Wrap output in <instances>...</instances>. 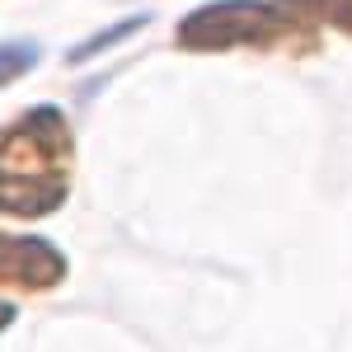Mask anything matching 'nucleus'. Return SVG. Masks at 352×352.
Instances as JSON below:
<instances>
[{
    "label": "nucleus",
    "mask_w": 352,
    "mask_h": 352,
    "mask_svg": "<svg viewBox=\"0 0 352 352\" xmlns=\"http://www.w3.org/2000/svg\"><path fill=\"white\" fill-rule=\"evenodd\" d=\"M146 24H151V14H127V19H118V24L89 33L80 47H71V52H66V61H71V66H80V61H89V56H99V52H109V47H118V43H127V38L141 33Z\"/></svg>",
    "instance_id": "20e7f679"
},
{
    "label": "nucleus",
    "mask_w": 352,
    "mask_h": 352,
    "mask_svg": "<svg viewBox=\"0 0 352 352\" xmlns=\"http://www.w3.org/2000/svg\"><path fill=\"white\" fill-rule=\"evenodd\" d=\"M282 5L292 19H310V24H333L338 33L352 38V0H272Z\"/></svg>",
    "instance_id": "39448f33"
},
{
    "label": "nucleus",
    "mask_w": 352,
    "mask_h": 352,
    "mask_svg": "<svg viewBox=\"0 0 352 352\" xmlns=\"http://www.w3.org/2000/svg\"><path fill=\"white\" fill-rule=\"evenodd\" d=\"M296 38V19L272 0H212L179 19L174 43L184 52H230V47H277Z\"/></svg>",
    "instance_id": "f03ea898"
},
{
    "label": "nucleus",
    "mask_w": 352,
    "mask_h": 352,
    "mask_svg": "<svg viewBox=\"0 0 352 352\" xmlns=\"http://www.w3.org/2000/svg\"><path fill=\"white\" fill-rule=\"evenodd\" d=\"M38 56H43V47H38L33 38L0 43V89H5V85H14L19 76H28V71L38 66Z\"/></svg>",
    "instance_id": "423d86ee"
},
{
    "label": "nucleus",
    "mask_w": 352,
    "mask_h": 352,
    "mask_svg": "<svg viewBox=\"0 0 352 352\" xmlns=\"http://www.w3.org/2000/svg\"><path fill=\"white\" fill-rule=\"evenodd\" d=\"M76 141L66 113L52 104L19 113L0 127V212L5 217H52L71 192Z\"/></svg>",
    "instance_id": "f257e3e1"
},
{
    "label": "nucleus",
    "mask_w": 352,
    "mask_h": 352,
    "mask_svg": "<svg viewBox=\"0 0 352 352\" xmlns=\"http://www.w3.org/2000/svg\"><path fill=\"white\" fill-rule=\"evenodd\" d=\"M10 320H14V305H10V300H0V333L10 329Z\"/></svg>",
    "instance_id": "0eeeda50"
},
{
    "label": "nucleus",
    "mask_w": 352,
    "mask_h": 352,
    "mask_svg": "<svg viewBox=\"0 0 352 352\" xmlns=\"http://www.w3.org/2000/svg\"><path fill=\"white\" fill-rule=\"evenodd\" d=\"M56 282H66V254L52 240L5 235L0 230V287H14V292H52Z\"/></svg>",
    "instance_id": "7ed1b4c3"
}]
</instances>
